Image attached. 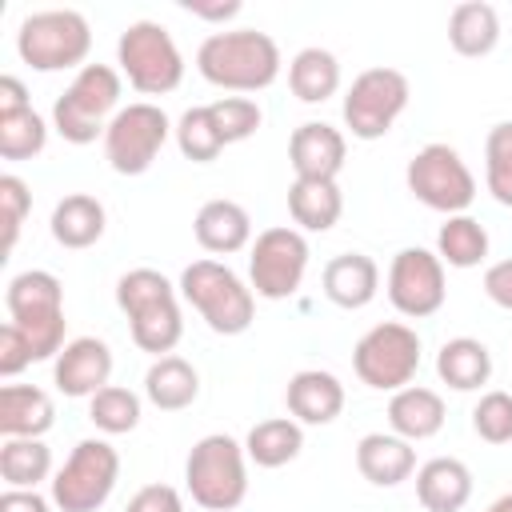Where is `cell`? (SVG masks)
<instances>
[{"mask_svg":"<svg viewBox=\"0 0 512 512\" xmlns=\"http://www.w3.org/2000/svg\"><path fill=\"white\" fill-rule=\"evenodd\" d=\"M116 304L128 316L132 344L152 356H172L184 336L180 288L156 268H132L116 280Z\"/></svg>","mask_w":512,"mask_h":512,"instance_id":"6da1fadb","label":"cell"},{"mask_svg":"<svg viewBox=\"0 0 512 512\" xmlns=\"http://www.w3.org/2000/svg\"><path fill=\"white\" fill-rule=\"evenodd\" d=\"M196 68L216 88L260 92L280 76V48L268 32H256V28L212 32L196 48Z\"/></svg>","mask_w":512,"mask_h":512,"instance_id":"7a4b0ae2","label":"cell"},{"mask_svg":"<svg viewBox=\"0 0 512 512\" xmlns=\"http://www.w3.org/2000/svg\"><path fill=\"white\" fill-rule=\"evenodd\" d=\"M184 484L204 512H232L248 496V452L228 432H208L184 460Z\"/></svg>","mask_w":512,"mask_h":512,"instance_id":"3957f363","label":"cell"},{"mask_svg":"<svg viewBox=\"0 0 512 512\" xmlns=\"http://www.w3.org/2000/svg\"><path fill=\"white\" fill-rule=\"evenodd\" d=\"M180 296L200 312V320L216 332V336H240L252 328L256 316V292L220 260L204 256L192 260L180 272Z\"/></svg>","mask_w":512,"mask_h":512,"instance_id":"277c9868","label":"cell"},{"mask_svg":"<svg viewBox=\"0 0 512 512\" xmlns=\"http://www.w3.org/2000/svg\"><path fill=\"white\" fill-rule=\"evenodd\" d=\"M4 308H8V320L24 332V340L32 344V356L36 360H48V356H60L64 348V284L44 272V268H28V272H16L8 280V292H4Z\"/></svg>","mask_w":512,"mask_h":512,"instance_id":"5b68a950","label":"cell"},{"mask_svg":"<svg viewBox=\"0 0 512 512\" xmlns=\"http://www.w3.org/2000/svg\"><path fill=\"white\" fill-rule=\"evenodd\" d=\"M116 112H120V72L112 64H84L52 104V128L68 144H92L96 136L104 140Z\"/></svg>","mask_w":512,"mask_h":512,"instance_id":"8992f818","label":"cell"},{"mask_svg":"<svg viewBox=\"0 0 512 512\" xmlns=\"http://www.w3.org/2000/svg\"><path fill=\"white\" fill-rule=\"evenodd\" d=\"M16 52L36 72H64V68L80 72L92 52V28L76 8H44L20 20Z\"/></svg>","mask_w":512,"mask_h":512,"instance_id":"52a82bcc","label":"cell"},{"mask_svg":"<svg viewBox=\"0 0 512 512\" xmlns=\"http://www.w3.org/2000/svg\"><path fill=\"white\" fill-rule=\"evenodd\" d=\"M116 64H120V76L144 96L176 92L184 80V56H180L172 32L156 20H136L120 32Z\"/></svg>","mask_w":512,"mask_h":512,"instance_id":"ba28073f","label":"cell"},{"mask_svg":"<svg viewBox=\"0 0 512 512\" xmlns=\"http://www.w3.org/2000/svg\"><path fill=\"white\" fill-rule=\"evenodd\" d=\"M352 372L376 392H400L420 372V336L400 320L372 324L352 348Z\"/></svg>","mask_w":512,"mask_h":512,"instance_id":"9c48e42d","label":"cell"},{"mask_svg":"<svg viewBox=\"0 0 512 512\" xmlns=\"http://www.w3.org/2000/svg\"><path fill=\"white\" fill-rule=\"evenodd\" d=\"M116 480H120V452L108 440L88 436L68 452L64 468L52 476V504L60 512H100Z\"/></svg>","mask_w":512,"mask_h":512,"instance_id":"30bf717a","label":"cell"},{"mask_svg":"<svg viewBox=\"0 0 512 512\" xmlns=\"http://www.w3.org/2000/svg\"><path fill=\"white\" fill-rule=\"evenodd\" d=\"M412 100V84L400 68H364L340 104V116L348 124V132L356 140H380L392 132V124L400 120V112Z\"/></svg>","mask_w":512,"mask_h":512,"instance_id":"8fae6325","label":"cell"},{"mask_svg":"<svg viewBox=\"0 0 512 512\" xmlns=\"http://www.w3.org/2000/svg\"><path fill=\"white\" fill-rule=\"evenodd\" d=\"M404 184H408V192L424 208L444 212V216H460L476 200V176H472V168L464 164V156L452 144H440V140L436 144H424L408 160Z\"/></svg>","mask_w":512,"mask_h":512,"instance_id":"7c38bea8","label":"cell"},{"mask_svg":"<svg viewBox=\"0 0 512 512\" xmlns=\"http://www.w3.org/2000/svg\"><path fill=\"white\" fill-rule=\"evenodd\" d=\"M172 120L160 104H148V100H136L128 108H120L104 132V160L112 164V172L120 176H144L160 148L168 144L172 136Z\"/></svg>","mask_w":512,"mask_h":512,"instance_id":"4fadbf2b","label":"cell"},{"mask_svg":"<svg viewBox=\"0 0 512 512\" xmlns=\"http://www.w3.org/2000/svg\"><path fill=\"white\" fill-rule=\"evenodd\" d=\"M308 236L292 224L264 228L248 252V280L252 292L264 300H288L300 292L308 272Z\"/></svg>","mask_w":512,"mask_h":512,"instance_id":"5bb4252c","label":"cell"},{"mask_svg":"<svg viewBox=\"0 0 512 512\" xmlns=\"http://www.w3.org/2000/svg\"><path fill=\"white\" fill-rule=\"evenodd\" d=\"M448 280H444V260L428 248H400L388 264V300L400 316L424 320L444 308Z\"/></svg>","mask_w":512,"mask_h":512,"instance_id":"9a60e30c","label":"cell"},{"mask_svg":"<svg viewBox=\"0 0 512 512\" xmlns=\"http://www.w3.org/2000/svg\"><path fill=\"white\" fill-rule=\"evenodd\" d=\"M112 376V348L100 336H76L60 348L56 364H52V380L64 396L80 400V396H96L100 388H108Z\"/></svg>","mask_w":512,"mask_h":512,"instance_id":"2e32d148","label":"cell"},{"mask_svg":"<svg viewBox=\"0 0 512 512\" xmlns=\"http://www.w3.org/2000/svg\"><path fill=\"white\" fill-rule=\"evenodd\" d=\"M348 156V140L340 128L324 120H308L288 136V160L296 180H336Z\"/></svg>","mask_w":512,"mask_h":512,"instance_id":"e0dca14e","label":"cell"},{"mask_svg":"<svg viewBox=\"0 0 512 512\" xmlns=\"http://www.w3.org/2000/svg\"><path fill=\"white\" fill-rule=\"evenodd\" d=\"M320 284H324V296L336 308L356 312V308H368L376 300V292H380V268L364 252H340V256H332L324 264Z\"/></svg>","mask_w":512,"mask_h":512,"instance_id":"ac0fdd59","label":"cell"},{"mask_svg":"<svg viewBox=\"0 0 512 512\" xmlns=\"http://www.w3.org/2000/svg\"><path fill=\"white\" fill-rule=\"evenodd\" d=\"M284 404L300 424H332L344 412V384L324 368H300L284 388Z\"/></svg>","mask_w":512,"mask_h":512,"instance_id":"d6986e66","label":"cell"},{"mask_svg":"<svg viewBox=\"0 0 512 512\" xmlns=\"http://www.w3.org/2000/svg\"><path fill=\"white\" fill-rule=\"evenodd\" d=\"M356 468L368 484L396 488L416 472V448L396 432H368L356 444Z\"/></svg>","mask_w":512,"mask_h":512,"instance_id":"ffe728a7","label":"cell"},{"mask_svg":"<svg viewBox=\"0 0 512 512\" xmlns=\"http://www.w3.org/2000/svg\"><path fill=\"white\" fill-rule=\"evenodd\" d=\"M192 232H196V244L212 256H232L240 248L252 244V216L244 204L236 200H208L200 204L196 220H192Z\"/></svg>","mask_w":512,"mask_h":512,"instance_id":"44dd1931","label":"cell"},{"mask_svg":"<svg viewBox=\"0 0 512 512\" xmlns=\"http://www.w3.org/2000/svg\"><path fill=\"white\" fill-rule=\"evenodd\" d=\"M416 500L424 512H460L472 500V472L456 456H436L416 468Z\"/></svg>","mask_w":512,"mask_h":512,"instance_id":"7402d4cb","label":"cell"},{"mask_svg":"<svg viewBox=\"0 0 512 512\" xmlns=\"http://www.w3.org/2000/svg\"><path fill=\"white\" fill-rule=\"evenodd\" d=\"M444 396L436 388H424V384H408L400 392H392L388 400V428L404 440H428L444 428Z\"/></svg>","mask_w":512,"mask_h":512,"instance_id":"603a6c76","label":"cell"},{"mask_svg":"<svg viewBox=\"0 0 512 512\" xmlns=\"http://www.w3.org/2000/svg\"><path fill=\"white\" fill-rule=\"evenodd\" d=\"M48 228H52V240L60 248H92L108 228V212H104V204L96 196L68 192L64 200H56Z\"/></svg>","mask_w":512,"mask_h":512,"instance_id":"cb8c5ba5","label":"cell"},{"mask_svg":"<svg viewBox=\"0 0 512 512\" xmlns=\"http://www.w3.org/2000/svg\"><path fill=\"white\" fill-rule=\"evenodd\" d=\"M56 420L52 396L36 384H4L0 388V436H44Z\"/></svg>","mask_w":512,"mask_h":512,"instance_id":"d4e9b609","label":"cell"},{"mask_svg":"<svg viewBox=\"0 0 512 512\" xmlns=\"http://www.w3.org/2000/svg\"><path fill=\"white\" fill-rule=\"evenodd\" d=\"M436 376L452 388V392H476L492 380V352L484 340L476 336H456L444 340L436 352Z\"/></svg>","mask_w":512,"mask_h":512,"instance_id":"484cf974","label":"cell"},{"mask_svg":"<svg viewBox=\"0 0 512 512\" xmlns=\"http://www.w3.org/2000/svg\"><path fill=\"white\" fill-rule=\"evenodd\" d=\"M144 396L148 404H156L160 412H180L192 408L200 396V372L184 360V356H156L144 372Z\"/></svg>","mask_w":512,"mask_h":512,"instance_id":"4316f807","label":"cell"},{"mask_svg":"<svg viewBox=\"0 0 512 512\" xmlns=\"http://www.w3.org/2000/svg\"><path fill=\"white\" fill-rule=\"evenodd\" d=\"M344 212V192L336 180H292L288 216L300 232H328Z\"/></svg>","mask_w":512,"mask_h":512,"instance_id":"83f0119b","label":"cell"},{"mask_svg":"<svg viewBox=\"0 0 512 512\" xmlns=\"http://www.w3.org/2000/svg\"><path fill=\"white\" fill-rule=\"evenodd\" d=\"M300 448H304V424L292 416H268L252 424L244 436V452L256 468H284L300 456Z\"/></svg>","mask_w":512,"mask_h":512,"instance_id":"f1b7e54d","label":"cell"},{"mask_svg":"<svg viewBox=\"0 0 512 512\" xmlns=\"http://www.w3.org/2000/svg\"><path fill=\"white\" fill-rule=\"evenodd\" d=\"M448 44L460 56H488L500 44V12L484 0H464L448 16Z\"/></svg>","mask_w":512,"mask_h":512,"instance_id":"f546056e","label":"cell"},{"mask_svg":"<svg viewBox=\"0 0 512 512\" xmlns=\"http://www.w3.org/2000/svg\"><path fill=\"white\" fill-rule=\"evenodd\" d=\"M288 88L304 104H324L340 88V60L320 44L300 48L288 64Z\"/></svg>","mask_w":512,"mask_h":512,"instance_id":"4dcf8cb0","label":"cell"},{"mask_svg":"<svg viewBox=\"0 0 512 512\" xmlns=\"http://www.w3.org/2000/svg\"><path fill=\"white\" fill-rule=\"evenodd\" d=\"M436 256L448 264V268H476L488 260V232L476 216L460 212V216H448L436 232Z\"/></svg>","mask_w":512,"mask_h":512,"instance_id":"1f68e13d","label":"cell"},{"mask_svg":"<svg viewBox=\"0 0 512 512\" xmlns=\"http://www.w3.org/2000/svg\"><path fill=\"white\" fill-rule=\"evenodd\" d=\"M0 476L8 488H36L52 476V448L36 436H8L0 444Z\"/></svg>","mask_w":512,"mask_h":512,"instance_id":"d6a6232c","label":"cell"},{"mask_svg":"<svg viewBox=\"0 0 512 512\" xmlns=\"http://www.w3.org/2000/svg\"><path fill=\"white\" fill-rule=\"evenodd\" d=\"M176 148H180L184 160H192V164H208V160H216V156L228 148L208 104H196V108H188V112L176 120Z\"/></svg>","mask_w":512,"mask_h":512,"instance_id":"836d02e7","label":"cell"},{"mask_svg":"<svg viewBox=\"0 0 512 512\" xmlns=\"http://www.w3.org/2000/svg\"><path fill=\"white\" fill-rule=\"evenodd\" d=\"M88 420L104 436H124L140 424V396L124 384H108L96 396H88Z\"/></svg>","mask_w":512,"mask_h":512,"instance_id":"e575fe53","label":"cell"},{"mask_svg":"<svg viewBox=\"0 0 512 512\" xmlns=\"http://www.w3.org/2000/svg\"><path fill=\"white\" fill-rule=\"evenodd\" d=\"M48 144V124L36 108L0 116V156L4 160H32Z\"/></svg>","mask_w":512,"mask_h":512,"instance_id":"d590c367","label":"cell"},{"mask_svg":"<svg viewBox=\"0 0 512 512\" xmlns=\"http://www.w3.org/2000/svg\"><path fill=\"white\" fill-rule=\"evenodd\" d=\"M484 184L496 204L512 208V120H500L484 136Z\"/></svg>","mask_w":512,"mask_h":512,"instance_id":"8d00e7d4","label":"cell"},{"mask_svg":"<svg viewBox=\"0 0 512 512\" xmlns=\"http://www.w3.org/2000/svg\"><path fill=\"white\" fill-rule=\"evenodd\" d=\"M208 108H212V116H216V128H220L224 144L248 140V136L260 128V120H264V112H260V104H256L252 96H220V100H212Z\"/></svg>","mask_w":512,"mask_h":512,"instance_id":"74e56055","label":"cell"},{"mask_svg":"<svg viewBox=\"0 0 512 512\" xmlns=\"http://www.w3.org/2000/svg\"><path fill=\"white\" fill-rule=\"evenodd\" d=\"M472 432L484 444H508L512 440V392H484L472 408Z\"/></svg>","mask_w":512,"mask_h":512,"instance_id":"f35d334b","label":"cell"},{"mask_svg":"<svg viewBox=\"0 0 512 512\" xmlns=\"http://www.w3.org/2000/svg\"><path fill=\"white\" fill-rule=\"evenodd\" d=\"M0 212H4V252H12L16 248V236H20V224L32 212V192L12 172L0 176Z\"/></svg>","mask_w":512,"mask_h":512,"instance_id":"ab89813d","label":"cell"},{"mask_svg":"<svg viewBox=\"0 0 512 512\" xmlns=\"http://www.w3.org/2000/svg\"><path fill=\"white\" fill-rule=\"evenodd\" d=\"M32 360H36V356H32V344L24 340V332H20L12 320H4V324H0V376L12 380V376H20Z\"/></svg>","mask_w":512,"mask_h":512,"instance_id":"60d3db41","label":"cell"},{"mask_svg":"<svg viewBox=\"0 0 512 512\" xmlns=\"http://www.w3.org/2000/svg\"><path fill=\"white\" fill-rule=\"evenodd\" d=\"M124 512H184V500L172 484H144Z\"/></svg>","mask_w":512,"mask_h":512,"instance_id":"b9f144b4","label":"cell"},{"mask_svg":"<svg viewBox=\"0 0 512 512\" xmlns=\"http://www.w3.org/2000/svg\"><path fill=\"white\" fill-rule=\"evenodd\" d=\"M484 296H488L496 308H508V312H512V256L484 268Z\"/></svg>","mask_w":512,"mask_h":512,"instance_id":"7bdbcfd3","label":"cell"},{"mask_svg":"<svg viewBox=\"0 0 512 512\" xmlns=\"http://www.w3.org/2000/svg\"><path fill=\"white\" fill-rule=\"evenodd\" d=\"M180 8L184 12H192V16H200V20H216V24H224V20H232V16H240V0H180Z\"/></svg>","mask_w":512,"mask_h":512,"instance_id":"ee69618b","label":"cell"},{"mask_svg":"<svg viewBox=\"0 0 512 512\" xmlns=\"http://www.w3.org/2000/svg\"><path fill=\"white\" fill-rule=\"evenodd\" d=\"M0 512H52V504L36 488H4Z\"/></svg>","mask_w":512,"mask_h":512,"instance_id":"f6af8a7d","label":"cell"},{"mask_svg":"<svg viewBox=\"0 0 512 512\" xmlns=\"http://www.w3.org/2000/svg\"><path fill=\"white\" fill-rule=\"evenodd\" d=\"M24 108H32V104H28V88H24L16 76H0V116L24 112Z\"/></svg>","mask_w":512,"mask_h":512,"instance_id":"bcb514c9","label":"cell"},{"mask_svg":"<svg viewBox=\"0 0 512 512\" xmlns=\"http://www.w3.org/2000/svg\"><path fill=\"white\" fill-rule=\"evenodd\" d=\"M484 512H512V492H504V496H496V500H492V504H488Z\"/></svg>","mask_w":512,"mask_h":512,"instance_id":"7dc6e473","label":"cell"}]
</instances>
